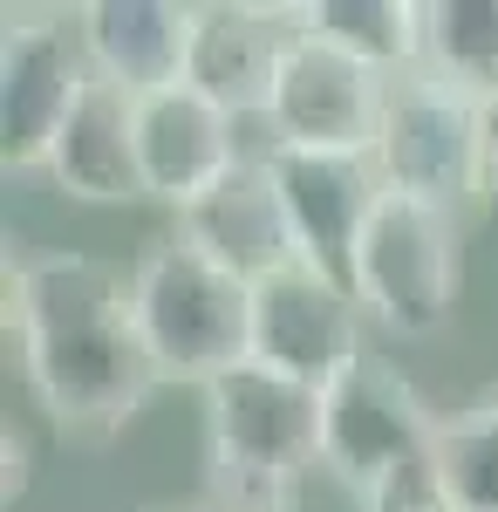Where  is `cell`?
<instances>
[{"label":"cell","mask_w":498,"mask_h":512,"mask_svg":"<svg viewBox=\"0 0 498 512\" xmlns=\"http://www.w3.org/2000/svg\"><path fill=\"white\" fill-rule=\"evenodd\" d=\"M485 198H498V96H485Z\"/></svg>","instance_id":"21"},{"label":"cell","mask_w":498,"mask_h":512,"mask_svg":"<svg viewBox=\"0 0 498 512\" xmlns=\"http://www.w3.org/2000/svg\"><path fill=\"white\" fill-rule=\"evenodd\" d=\"M464 96H498V0H423V62Z\"/></svg>","instance_id":"17"},{"label":"cell","mask_w":498,"mask_h":512,"mask_svg":"<svg viewBox=\"0 0 498 512\" xmlns=\"http://www.w3.org/2000/svg\"><path fill=\"white\" fill-rule=\"evenodd\" d=\"M137 158H144L151 198L185 212L192 198H205L232 164L246 158L239 117H226L212 96H198L192 82L151 89V96H137Z\"/></svg>","instance_id":"12"},{"label":"cell","mask_w":498,"mask_h":512,"mask_svg":"<svg viewBox=\"0 0 498 512\" xmlns=\"http://www.w3.org/2000/svg\"><path fill=\"white\" fill-rule=\"evenodd\" d=\"M376 171L389 192L430 198V205H471L485 198V103L451 89L430 69L389 82L383 137H376Z\"/></svg>","instance_id":"6"},{"label":"cell","mask_w":498,"mask_h":512,"mask_svg":"<svg viewBox=\"0 0 498 512\" xmlns=\"http://www.w3.org/2000/svg\"><path fill=\"white\" fill-rule=\"evenodd\" d=\"M301 41V7H260V0H205L185 82L212 96L226 117L267 123L287 48Z\"/></svg>","instance_id":"11"},{"label":"cell","mask_w":498,"mask_h":512,"mask_svg":"<svg viewBox=\"0 0 498 512\" xmlns=\"http://www.w3.org/2000/svg\"><path fill=\"white\" fill-rule=\"evenodd\" d=\"M198 396L212 512H294L301 478L321 465V390L246 362Z\"/></svg>","instance_id":"2"},{"label":"cell","mask_w":498,"mask_h":512,"mask_svg":"<svg viewBox=\"0 0 498 512\" xmlns=\"http://www.w3.org/2000/svg\"><path fill=\"white\" fill-rule=\"evenodd\" d=\"M437 431H444V417H430V403L410 390V376L383 355H362L348 376L321 390V472L342 478L355 506L369 492H383L396 472L430 465Z\"/></svg>","instance_id":"5"},{"label":"cell","mask_w":498,"mask_h":512,"mask_svg":"<svg viewBox=\"0 0 498 512\" xmlns=\"http://www.w3.org/2000/svg\"><path fill=\"white\" fill-rule=\"evenodd\" d=\"M96 82L76 7H7L0 35V158L7 171H48L62 123Z\"/></svg>","instance_id":"7"},{"label":"cell","mask_w":498,"mask_h":512,"mask_svg":"<svg viewBox=\"0 0 498 512\" xmlns=\"http://www.w3.org/2000/svg\"><path fill=\"white\" fill-rule=\"evenodd\" d=\"M355 301L396 342H430L464 287V226L451 205L383 192L369 233L355 246Z\"/></svg>","instance_id":"4"},{"label":"cell","mask_w":498,"mask_h":512,"mask_svg":"<svg viewBox=\"0 0 498 512\" xmlns=\"http://www.w3.org/2000/svg\"><path fill=\"white\" fill-rule=\"evenodd\" d=\"M0 451H7V485H0V492H7V506H14V499L28 492V437L14 431V424H7V437H0Z\"/></svg>","instance_id":"20"},{"label":"cell","mask_w":498,"mask_h":512,"mask_svg":"<svg viewBox=\"0 0 498 512\" xmlns=\"http://www.w3.org/2000/svg\"><path fill=\"white\" fill-rule=\"evenodd\" d=\"M178 239H192L205 260H219L226 274L253 280V287L267 274H280V267H294L301 246H294L280 185H273V171H267V151H246L212 192L192 198L178 212Z\"/></svg>","instance_id":"13"},{"label":"cell","mask_w":498,"mask_h":512,"mask_svg":"<svg viewBox=\"0 0 498 512\" xmlns=\"http://www.w3.org/2000/svg\"><path fill=\"white\" fill-rule=\"evenodd\" d=\"M383 110H389V76H376L369 62H355V55H342L335 41H321V35L301 28V41L287 48L280 89H273L267 144L376 158Z\"/></svg>","instance_id":"9"},{"label":"cell","mask_w":498,"mask_h":512,"mask_svg":"<svg viewBox=\"0 0 498 512\" xmlns=\"http://www.w3.org/2000/svg\"><path fill=\"white\" fill-rule=\"evenodd\" d=\"M301 28L369 62L376 76H410L423 62V0H307Z\"/></svg>","instance_id":"16"},{"label":"cell","mask_w":498,"mask_h":512,"mask_svg":"<svg viewBox=\"0 0 498 512\" xmlns=\"http://www.w3.org/2000/svg\"><path fill=\"white\" fill-rule=\"evenodd\" d=\"M7 321L21 342L28 390L48 424L76 444L116 437L157 383V362L137 328L130 274L96 253H14L7 260Z\"/></svg>","instance_id":"1"},{"label":"cell","mask_w":498,"mask_h":512,"mask_svg":"<svg viewBox=\"0 0 498 512\" xmlns=\"http://www.w3.org/2000/svg\"><path fill=\"white\" fill-rule=\"evenodd\" d=\"M260 151H267V171L280 185V205H287L301 260L348 287L355 280V246H362V233H369V219H376V205L389 192L376 158H355V151H287V144H260Z\"/></svg>","instance_id":"10"},{"label":"cell","mask_w":498,"mask_h":512,"mask_svg":"<svg viewBox=\"0 0 498 512\" xmlns=\"http://www.w3.org/2000/svg\"><path fill=\"white\" fill-rule=\"evenodd\" d=\"M48 178L82 205H137V198H151L144 158H137V96L103 76L89 82L76 117L62 123V137L48 151Z\"/></svg>","instance_id":"15"},{"label":"cell","mask_w":498,"mask_h":512,"mask_svg":"<svg viewBox=\"0 0 498 512\" xmlns=\"http://www.w3.org/2000/svg\"><path fill=\"white\" fill-rule=\"evenodd\" d=\"M76 21H82L89 69L103 82L130 89V96L185 82L192 35H198L192 0H89V7H76Z\"/></svg>","instance_id":"14"},{"label":"cell","mask_w":498,"mask_h":512,"mask_svg":"<svg viewBox=\"0 0 498 512\" xmlns=\"http://www.w3.org/2000/svg\"><path fill=\"white\" fill-rule=\"evenodd\" d=\"M130 301L157 383L212 390L219 376L253 362V280L205 260L192 239H151L130 267Z\"/></svg>","instance_id":"3"},{"label":"cell","mask_w":498,"mask_h":512,"mask_svg":"<svg viewBox=\"0 0 498 512\" xmlns=\"http://www.w3.org/2000/svg\"><path fill=\"white\" fill-rule=\"evenodd\" d=\"M437 472L451 485L458 512H498V390L471 410L444 417L437 431Z\"/></svg>","instance_id":"18"},{"label":"cell","mask_w":498,"mask_h":512,"mask_svg":"<svg viewBox=\"0 0 498 512\" xmlns=\"http://www.w3.org/2000/svg\"><path fill=\"white\" fill-rule=\"evenodd\" d=\"M362 512H458V499H451V485H444L437 458H430V465L396 472L383 492H369V499H362Z\"/></svg>","instance_id":"19"},{"label":"cell","mask_w":498,"mask_h":512,"mask_svg":"<svg viewBox=\"0 0 498 512\" xmlns=\"http://www.w3.org/2000/svg\"><path fill=\"white\" fill-rule=\"evenodd\" d=\"M362 301L321 267H280L253 287V362L273 376H294L307 390H328L362 362Z\"/></svg>","instance_id":"8"},{"label":"cell","mask_w":498,"mask_h":512,"mask_svg":"<svg viewBox=\"0 0 498 512\" xmlns=\"http://www.w3.org/2000/svg\"><path fill=\"white\" fill-rule=\"evenodd\" d=\"M151 512H212V506H151Z\"/></svg>","instance_id":"22"}]
</instances>
